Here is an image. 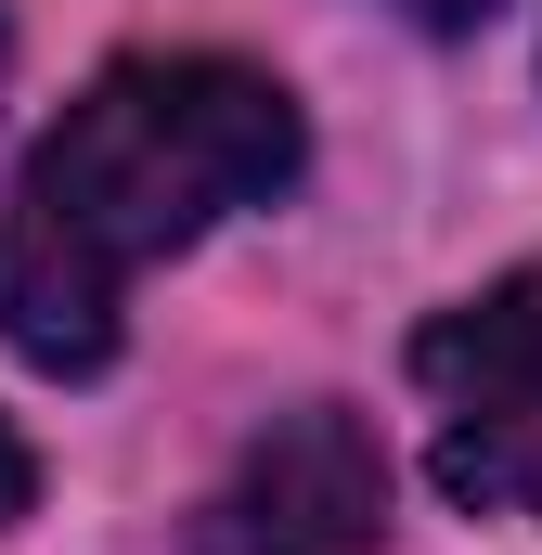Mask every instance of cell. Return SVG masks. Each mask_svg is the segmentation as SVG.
Listing matches in <instances>:
<instances>
[{
	"mask_svg": "<svg viewBox=\"0 0 542 555\" xmlns=\"http://www.w3.org/2000/svg\"><path fill=\"white\" fill-rule=\"evenodd\" d=\"M310 168L297 91L233 52H130L104 65L0 194V336L39 375H104L117 310L155 259L207 246Z\"/></svg>",
	"mask_w": 542,
	"mask_h": 555,
	"instance_id": "1",
	"label": "cell"
},
{
	"mask_svg": "<svg viewBox=\"0 0 542 555\" xmlns=\"http://www.w3.org/2000/svg\"><path fill=\"white\" fill-rule=\"evenodd\" d=\"M413 388L439 414V491L542 530V259L439 310L413 336Z\"/></svg>",
	"mask_w": 542,
	"mask_h": 555,
	"instance_id": "2",
	"label": "cell"
},
{
	"mask_svg": "<svg viewBox=\"0 0 542 555\" xmlns=\"http://www.w3.org/2000/svg\"><path fill=\"white\" fill-rule=\"evenodd\" d=\"M388 530V452L349 401L271 414L233 478L194 504V555H375Z\"/></svg>",
	"mask_w": 542,
	"mask_h": 555,
	"instance_id": "3",
	"label": "cell"
},
{
	"mask_svg": "<svg viewBox=\"0 0 542 555\" xmlns=\"http://www.w3.org/2000/svg\"><path fill=\"white\" fill-rule=\"evenodd\" d=\"M388 13H401V26H426V39H465V26H491L504 0H388Z\"/></svg>",
	"mask_w": 542,
	"mask_h": 555,
	"instance_id": "4",
	"label": "cell"
},
{
	"mask_svg": "<svg viewBox=\"0 0 542 555\" xmlns=\"http://www.w3.org/2000/svg\"><path fill=\"white\" fill-rule=\"evenodd\" d=\"M26 491H39V465H26V439H13V414H0V530L26 517Z\"/></svg>",
	"mask_w": 542,
	"mask_h": 555,
	"instance_id": "5",
	"label": "cell"
},
{
	"mask_svg": "<svg viewBox=\"0 0 542 555\" xmlns=\"http://www.w3.org/2000/svg\"><path fill=\"white\" fill-rule=\"evenodd\" d=\"M0 78H13V26H0Z\"/></svg>",
	"mask_w": 542,
	"mask_h": 555,
	"instance_id": "6",
	"label": "cell"
}]
</instances>
